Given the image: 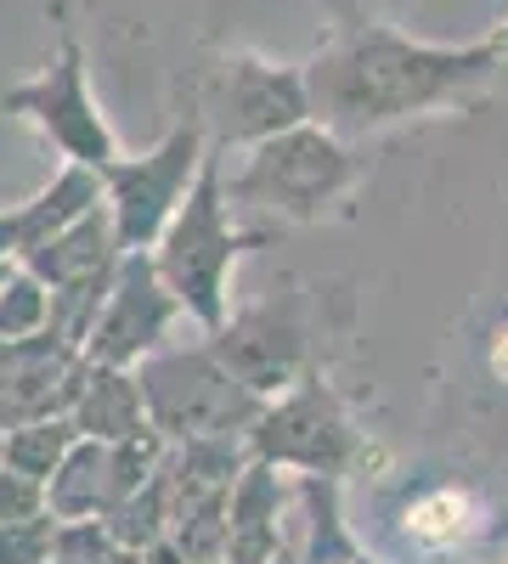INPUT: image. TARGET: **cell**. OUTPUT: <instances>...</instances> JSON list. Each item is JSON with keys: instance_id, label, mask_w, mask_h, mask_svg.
Masks as SVG:
<instances>
[{"instance_id": "6da1fadb", "label": "cell", "mask_w": 508, "mask_h": 564, "mask_svg": "<svg viewBox=\"0 0 508 564\" xmlns=\"http://www.w3.org/2000/svg\"><path fill=\"white\" fill-rule=\"evenodd\" d=\"M464 502H457V497H430L419 513H412V531H419V536H430V542H446V536H457V531H464Z\"/></svg>"}, {"instance_id": "7a4b0ae2", "label": "cell", "mask_w": 508, "mask_h": 564, "mask_svg": "<svg viewBox=\"0 0 508 564\" xmlns=\"http://www.w3.org/2000/svg\"><path fill=\"white\" fill-rule=\"evenodd\" d=\"M497 372L508 379V334H502V345H497Z\"/></svg>"}]
</instances>
